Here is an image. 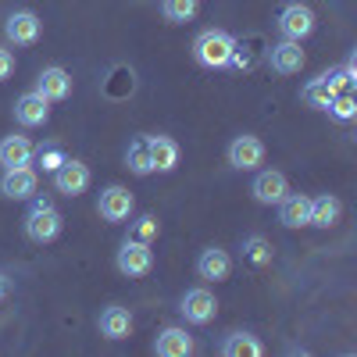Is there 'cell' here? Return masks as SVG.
<instances>
[{
  "label": "cell",
  "mask_w": 357,
  "mask_h": 357,
  "mask_svg": "<svg viewBox=\"0 0 357 357\" xmlns=\"http://www.w3.org/2000/svg\"><path fill=\"white\" fill-rule=\"evenodd\" d=\"M61 211L47 200V197H36L33 204H29V211H25V236L33 243H54L57 236H61Z\"/></svg>",
  "instance_id": "cell-1"
},
{
  "label": "cell",
  "mask_w": 357,
  "mask_h": 357,
  "mask_svg": "<svg viewBox=\"0 0 357 357\" xmlns=\"http://www.w3.org/2000/svg\"><path fill=\"white\" fill-rule=\"evenodd\" d=\"M236 40L225 33V29H204V33L193 40V57L204 68H229Z\"/></svg>",
  "instance_id": "cell-2"
},
{
  "label": "cell",
  "mask_w": 357,
  "mask_h": 357,
  "mask_svg": "<svg viewBox=\"0 0 357 357\" xmlns=\"http://www.w3.org/2000/svg\"><path fill=\"white\" fill-rule=\"evenodd\" d=\"M114 264H118V272H122V275L143 279V275H151V268H154V250H151V243L132 240V236H129V240L118 247Z\"/></svg>",
  "instance_id": "cell-3"
},
{
  "label": "cell",
  "mask_w": 357,
  "mask_h": 357,
  "mask_svg": "<svg viewBox=\"0 0 357 357\" xmlns=\"http://www.w3.org/2000/svg\"><path fill=\"white\" fill-rule=\"evenodd\" d=\"M97 211H100V218L104 222H111V225H122V222H129L132 218V211H136V200H132V193L126 190V186H107V190H100V200H97Z\"/></svg>",
  "instance_id": "cell-4"
},
{
  "label": "cell",
  "mask_w": 357,
  "mask_h": 357,
  "mask_svg": "<svg viewBox=\"0 0 357 357\" xmlns=\"http://www.w3.org/2000/svg\"><path fill=\"white\" fill-rule=\"evenodd\" d=\"M178 314H183L190 325H207L215 314H218V301H215V293L211 289H186L183 293V301H178Z\"/></svg>",
  "instance_id": "cell-5"
},
{
  "label": "cell",
  "mask_w": 357,
  "mask_h": 357,
  "mask_svg": "<svg viewBox=\"0 0 357 357\" xmlns=\"http://www.w3.org/2000/svg\"><path fill=\"white\" fill-rule=\"evenodd\" d=\"M229 165L236 168V172H257L261 165H264V143L257 139V136H250V132H243V136H236L232 143H229Z\"/></svg>",
  "instance_id": "cell-6"
},
{
  "label": "cell",
  "mask_w": 357,
  "mask_h": 357,
  "mask_svg": "<svg viewBox=\"0 0 357 357\" xmlns=\"http://www.w3.org/2000/svg\"><path fill=\"white\" fill-rule=\"evenodd\" d=\"M279 33L282 40H296V43L307 40L314 33V11L307 4H286L279 11Z\"/></svg>",
  "instance_id": "cell-7"
},
{
  "label": "cell",
  "mask_w": 357,
  "mask_h": 357,
  "mask_svg": "<svg viewBox=\"0 0 357 357\" xmlns=\"http://www.w3.org/2000/svg\"><path fill=\"white\" fill-rule=\"evenodd\" d=\"M43 33V22L36 11H11L8 22H4V36L15 43V47H33Z\"/></svg>",
  "instance_id": "cell-8"
},
{
  "label": "cell",
  "mask_w": 357,
  "mask_h": 357,
  "mask_svg": "<svg viewBox=\"0 0 357 357\" xmlns=\"http://www.w3.org/2000/svg\"><path fill=\"white\" fill-rule=\"evenodd\" d=\"M50 118V100L43 93H36V89H29V93H22L15 100V122L25 126V129H36V126H47Z\"/></svg>",
  "instance_id": "cell-9"
},
{
  "label": "cell",
  "mask_w": 357,
  "mask_h": 357,
  "mask_svg": "<svg viewBox=\"0 0 357 357\" xmlns=\"http://www.w3.org/2000/svg\"><path fill=\"white\" fill-rule=\"evenodd\" d=\"M250 193H254L257 204H279V200L289 193V178H286L282 172H275V168H264V172L254 175Z\"/></svg>",
  "instance_id": "cell-10"
},
{
  "label": "cell",
  "mask_w": 357,
  "mask_h": 357,
  "mask_svg": "<svg viewBox=\"0 0 357 357\" xmlns=\"http://www.w3.org/2000/svg\"><path fill=\"white\" fill-rule=\"evenodd\" d=\"M197 275L207 282H225L232 275V257L222 247H204L197 257Z\"/></svg>",
  "instance_id": "cell-11"
},
{
  "label": "cell",
  "mask_w": 357,
  "mask_h": 357,
  "mask_svg": "<svg viewBox=\"0 0 357 357\" xmlns=\"http://www.w3.org/2000/svg\"><path fill=\"white\" fill-rule=\"evenodd\" d=\"M36 193V172L33 168H4V175H0V197L8 200H29Z\"/></svg>",
  "instance_id": "cell-12"
},
{
  "label": "cell",
  "mask_w": 357,
  "mask_h": 357,
  "mask_svg": "<svg viewBox=\"0 0 357 357\" xmlns=\"http://www.w3.org/2000/svg\"><path fill=\"white\" fill-rule=\"evenodd\" d=\"M86 186H89V168L82 161L65 158V165L54 172V190L65 193V197H79V193H86Z\"/></svg>",
  "instance_id": "cell-13"
},
{
  "label": "cell",
  "mask_w": 357,
  "mask_h": 357,
  "mask_svg": "<svg viewBox=\"0 0 357 357\" xmlns=\"http://www.w3.org/2000/svg\"><path fill=\"white\" fill-rule=\"evenodd\" d=\"M268 65H272V72H279V75H296V72L304 68V50H301V43H296V40L275 43L272 50H268Z\"/></svg>",
  "instance_id": "cell-14"
},
{
  "label": "cell",
  "mask_w": 357,
  "mask_h": 357,
  "mask_svg": "<svg viewBox=\"0 0 357 357\" xmlns=\"http://www.w3.org/2000/svg\"><path fill=\"white\" fill-rule=\"evenodd\" d=\"M275 207H279V222H282L286 229H304V225H311V197H304V193H286Z\"/></svg>",
  "instance_id": "cell-15"
},
{
  "label": "cell",
  "mask_w": 357,
  "mask_h": 357,
  "mask_svg": "<svg viewBox=\"0 0 357 357\" xmlns=\"http://www.w3.org/2000/svg\"><path fill=\"white\" fill-rule=\"evenodd\" d=\"M154 354L158 357H190L193 354V336L186 329H178V325H168V329H161L158 340H154Z\"/></svg>",
  "instance_id": "cell-16"
},
{
  "label": "cell",
  "mask_w": 357,
  "mask_h": 357,
  "mask_svg": "<svg viewBox=\"0 0 357 357\" xmlns=\"http://www.w3.org/2000/svg\"><path fill=\"white\" fill-rule=\"evenodd\" d=\"M33 154H36V146L29 136H4L0 139V165L4 168H25V165H33Z\"/></svg>",
  "instance_id": "cell-17"
},
{
  "label": "cell",
  "mask_w": 357,
  "mask_h": 357,
  "mask_svg": "<svg viewBox=\"0 0 357 357\" xmlns=\"http://www.w3.org/2000/svg\"><path fill=\"white\" fill-rule=\"evenodd\" d=\"M36 93H43L47 100H65L72 93V75L65 68H57V65L43 68L40 79H36Z\"/></svg>",
  "instance_id": "cell-18"
},
{
  "label": "cell",
  "mask_w": 357,
  "mask_h": 357,
  "mask_svg": "<svg viewBox=\"0 0 357 357\" xmlns=\"http://www.w3.org/2000/svg\"><path fill=\"white\" fill-rule=\"evenodd\" d=\"M100 336H107V340H126V336H132V314H129L126 307H118V304L104 307V311H100Z\"/></svg>",
  "instance_id": "cell-19"
},
{
  "label": "cell",
  "mask_w": 357,
  "mask_h": 357,
  "mask_svg": "<svg viewBox=\"0 0 357 357\" xmlns=\"http://www.w3.org/2000/svg\"><path fill=\"white\" fill-rule=\"evenodd\" d=\"M126 168L132 175H139V178H146L154 172V165H151V136L129 139V146H126Z\"/></svg>",
  "instance_id": "cell-20"
},
{
  "label": "cell",
  "mask_w": 357,
  "mask_h": 357,
  "mask_svg": "<svg viewBox=\"0 0 357 357\" xmlns=\"http://www.w3.org/2000/svg\"><path fill=\"white\" fill-rule=\"evenodd\" d=\"M151 165H154V172H175L178 143L172 136H151Z\"/></svg>",
  "instance_id": "cell-21"
},
{
  "label": "cell",
  "mask_w": 357,
  "mask_h": 357,
  "mask_svg": "<svg viewBox=\"0 0 357 357\" xmlns=\"http://www.w3.org/2000/svg\"><path fill=\"white\" fill-rule=\"evenodd\" d=\"M222 354L225 357H261L264 354V343L254 333H229L222 340Z\"/></svg>",
  "instance_id": "cell-22"
},
{
  "label": "cell",
  "mask_w": 357,
  "mask_h": 357,
  "mask_svg": "<svg viewBox=\"0 0 357 357\" xmlns=\"http://www.w3.org/2000/svg\"><path fill=\"white\" fill-rule=\"evenodd\" d=\"M340 215H343V204L336 200V197H314L311 200V225H318V229H333L336 222H340Z\"/></svg>",
  "instance_id": "cell-23"
},
{
  "label": "cell",
  "mask_w": 357,
  "mask_h": 357,
  "mask_svg": "<svg viewBox=\"0 0 357 357\" xmlns=\"http://www.w3.org/2000/svg\"><path fill=\"white\" fill-rule=\"evenodd\" d=\"M200 11V0H161V15L172 22V25H186L193 22Z\"/></svg>",
  "instance_id": "cell-24"
},
{
  "label": "cell",
  "mask_w": 357,
  "mask_h": 357,
  "mask_svg": "<svg viewBox=\"0 0 357 357\" xmlns=\"http://www.w3.org/2000/svg\"><path fill=\"white\" fill-rule=\"evenodd\" d=\"M301 97H304V104H307V107H314V111H329V104H333V97H336V93H333V89L325 86L321 79H311V82L301 89Z\"/></svg>",
  "instance_id": "cell-25"
},
{
  "label": "cell",
  "mask_w": 357,
  "mask_h": 357,
  "mask_svg": "<svg viewBox=\"0 0 357 357\" xmlns=\"http://www.w3.org/2000/svg\"><path fill=\"white\" fill-rule=\"evenodd\" d=\"M243 257H247V264H254V268L272 264V243H268L264 236H247V240H243Z\"/></svg>",
  "instance_id": "cell-26"
},
{
  "label": "cell",
  "mask_w": 357,
  "mask_h": 357,
  "mask_svg": "<svg viewBox=\"0 0 357 357\" xmlns=\"http://www.w3.org/2000/svg\"><path fill=\"white\" fill-rule=\"evenodd\" d=\"M329 114L336 118V122H354V118H357V97L350 93V89L336 93L333 104H329Z\"/></svg>",
  "instance_id": "cell-27"
},
{
  "label": "cell",
  "mask_w": 357,
  "mask_h": 357,
  "mask_svg": "<svg viewBox=\"0 0 357 357\" xmlns=\"http://www.w3.org/2000/svg\"><path fill=\"white\" fill-rule=\"evenodd\" d=\"M33 158H36V161H40V168H43V172H50V175H54L57 168L65 165V151H61L57 143H47V146H40V151H36Z\"/></svg>",
  "instance_id": "cell-28"
},
{
  "label": "cell",
  "mask_w": 357,
  "mask_h": 357,
  "mask_svg": "<svg viewBox=\"0 0 357 357\" xmlns=\"http://www.w3.org/2000/svg\"><path fill=\"white\" fill-rule=\"evenodd\" d=\"M158 232H161V222H158L154 215H143V218L132 222V240L151 243V240H158Z\"/></svg>",
  "instance_id": "cell-29"
},
{
  "label": "cell",
  "mask_w": 357,
  "mask_h": 357,
  "mask_svg": "<svg viewBox=\"0 0 357 357\" xmlns=\"http://www.w3.org/2000/svg\"><path fill=\"white\" fill-rule=\"evenodd\" d=\"M11 75H15V54L0 47V82H4V79H11Z\"/></svg>",
  "instance_id": "cell-30"
},
{
  "label": "cell",
  "mask_w": 357,
  "mask_h": 357,
  "mask_svg": "<svg viewBox=\"0 0 357 357\" xmlns=\"http://www.w3.org/2000/svg\"><path fill=\"white\" fill-rule=\"evenodd\" d=\"M8 293H11V279L0 272V301H8Z\"/></svg>",
  "instance_id": "cell-31"
}]
</instances>
